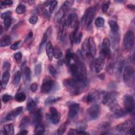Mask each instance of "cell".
Returning <instances> with one entry per match:
<instances>
[{
    "mask_svg": "<svg viewBox=\"0 0 135 135\" xmlns=\"http://www.w3.org/2000/svg\"><path fill=\"white\" fill-rule=\"evenodd\" d=\"M117 94L115 92L107 93L102 99L103 104L108 106L110 109H112L118 104L117 102Z\"/></svg>",
    "mask_w": 135,
    "mask_h": 135,
    "instance_id": "cell-1",
    "label": "cell"
},
{
    "mask_svg": "<svg viewBox=\"0 0 135 135\" xmlns=\"http://www.w3.org/2000/svg\"><path fill=\"white\" fill-rule=\"evenodd\" d=\"M124 80L126 84L131 87L133 84L134 80V70L131 66H127L124 70L123 73Z\"/></svg>",
    "mask_w": 135,
    "mask_h": 135,
    "instance_id": "cell-2",
    "label": "cell"
},
{
    "mask_svg": "<svg viewBox=\"0 0 135 135\" xmlns=\"http://www.w3.org/2000/svg\"><path fill=\"white\" fill-rule=\"evenodd\" d=\"M124 104L125 111L127 113H132L134 110L133 97L130 94H126L124 98Z\"/></svg>",
    "mask_w": 135,
    "mask_h": 135,
    "instance_id": "cell-3",
    "label": "cell"
},
{
    "mask_svg": "<svg viewBox=\"0 0 135 135\" xmlns=\"http://www.w3.org/2000/svg\"><path fill=\"white\" fill-rule=\"evenodd\" d=\"M54 85V82L49 77H45L41 85V91L44 94L50 93Z\"/></svg>",
    "mask_w": 135,
    "mask_h": 135,
    "instance_id": "cell-4",
    "label": "cell"
},
{
    "mask_svg": "<svg viewBox=\"0 0 135 135\" xmlns=\"http://www.w3.org/2000/svg\"><path fill=\"white\" fill-rule=\"evenodd\" d=\"M134 33L132 31H128L124 38V46L126 50H130L134 44Z\"/></svg>",
    "mask_w": 135,
    "mask_h": 135,
    "instance_id": "cell-5",
    "label": "cell"
},
{
    "mask_svg": "<svg viewBox=\"0 0 135 135\" xmlns=\"http://www.w3.org/2000/svg\"><path fill=\"white\" fill-rule=\"evenodd\" d=\"M100 114V106L95 104L91 106L88 110V114L91 120H96L99 118Z\"/></svg>",
    "mask_w": 135,
    "mask_h": 135,
    "instance_id": "cell-6",
    "label": "cell"
},
{
    "mask_svg": "<svg viewBox=\"0 0 135 135\" xmlns=\"http://www.w3.org/2000/svg\"><path fill=\"white\" fill-rule=\"evenodd\" d=\"M60 114L58 112L56 108L54 107H51L50 108V114L49 118L53 124H57L60 120Z\"/></svg>",
    "mask_w": 135,
    "mask_h": 135,
    "instance_id": "cell-7",
    "label": "cell"
},
{
    "mask_svg": "<svg viewBox=\"0 0 135 135\" xmlns=\"http://www.w3.org/2000/svg\"><path fill=\"white\" fill-rule=\"evenodd\" d=\"M86 12V19H85V24L87 28H88L93 21L96 13V8L94 7H91L89 8Z\"/></svg>",
    "mask_w": 135,
    "mask_h": 135,
    "instance_id": "cell-8",
    "label": "cell"
},
{
    "mask_svg": "<svg viewBox=\"0 0 135 135\" xmlns=\"http://www.w3.org/2000/svg\"><path fill=\"white\" fill-rule=\"evenodd\" d=\"M31 119L34 125H38L40 123L42 119V115L40 109L34 110L31 112Z\"/></svg>",
    "mask_w": 135,
    "mask_h": 135,
    "instance_id": "cell-9",
    "label": "cell"
},
{
    "mask_svg": "<svg viewBox=\"0 0 135 135\" xmlns=\"http://www.w3.org/2000/svg\"><path fill=\"white\" fill-rule=\"evenodd\" d=\"M105 58L101 54L96 59L94 66L95 71L97 73L100 72L103 69L105 66Z\"/></svg>",
    "mask_w": 135,
    "mask_h": 135,
    "instance_id": "cell-10",
    "label": "cell"
},
{
    "mask_svg": "<svg viewBox=\"0 0 135 135\" xmlns=\"http://www.w3.org/2000/svg\"><path fill=\"white\" fill-rule=\"evenodd\" d=\"M133 122L131 120H127L122 123L117 125L116 127V129L119 132H124L128 131L130 128L133 127Z\"/></svg>",
    "mask_w": 135,
    "mask_h": 135,
    "instance_id": "cell-11",
    "label": "cell"
},
{
    "mask_svg": "<svg viewBox=\"0 0 135 135\" xmlns=\"http://www.w3.org/2000/svg\"><path fill=\"white\" fill-rule=\"evenodd\" d=\"M100 96L99 91L96 89H92L89 91L87 96V101L88 104L92 103L96 101Z\"/></svg>",
    "mask_w": 135,
    "mask_h": 135,
    "instance_id": "cell-12",
    "label": "cell"
},
{
    "mask_svg": "<svg viewBox=\"0 0 135 135\" xmlns=\"http://www.w3.org/2000/svg\"><path fill=\"white\" fill-rule=\"evenodd\" d=\"M79 105L76 103L72 104L70 105L69 108V116L71 119L75 118L78 115L79 111Z\"/></svg>",
    "mask_w": 135,
    "mask_h": 135,
    "instance_id": "cell-13",
    "label": "cell"
},
{
    "mask_svg": "<svg viewBox=\"0 0 135 135\" xmlns=\"http://www.w3.org/2000/svg\"><path fill=\"white\" fill-rule=\"evenodd\" d=\"M23 107H19L11 112L6 117V119L8 121L12 120L14 119L17 116H18L22 112Z\"/></svg>",
    "mask_w": 135,
    "mask_h": 135,
    "instance_id": "cell-14",
    "label": "cell"
},
{
    "mask_svg": "<svg viewBox=\"0 0 135 135\" xmlns=\"http://www.w3.org/2000/svg\"><path fill=\"white\" fill-rule=\"evenodd\" d=\"M77 14L76 13H71L69 14L66 23H67V25L69 26L71 28H74L77 24Z\"/></svg>",
    "mask_w": 135,
    "mask_h": 135,
    "instance_id": "cell-15",
    "label": "cell"
},
{
    "mask_svg": "<svg viewBox=\"0 0 135 135\" xmlns=\"http://www.w3.org/2000/svg\"><path fill=\"white\" fill-rule=\"evenodd\" d=\"M88 45H89V51L90 54L93 57H94L96 55V52H97L96 45L93 38L91 37V36L89 38H88Z\"/></svg>",
    "mask_w": 135,
    "mask_h": 135,
    "instance_id": "cell-16",
    "label": "cell"
},
{
    "mask_svg": "<svg viewBox=\"0 0 135 135\" xmlns=\"http://www.w3.org/2000/svg\"><path fill=\"white\" fill-rule=\"evenodd\" d=\"M81 54L84 57H87L88 55L90 54L88 45V39H85L82 43Z\"/></svg>",
    "mask_w": 135,
    "mask_h": 135,
    "instance_id": "cell-17",
    "label": "cell"
},
{
    "mask_svg": "<svg viewBox=\"0 0 135 135\" xmlns=\"http://www.w3.org/2000/svg\"><path fill=\"white\" fill-rule=\"evenodd\" d=\"M53 49L54 47H53L51 42H47L46 46V53L48 59L50 61H52L53 57Z\"/></svg>",
    "mask_w": 135,
    "mask_h": 135,
    "instance_id": "cell-18",
    "label": "cell"
},
{
    "mask_svg": "<svg viewBox=\"0 0 135 135\" xmlns=\"http://www.w3.org/2000/svg\"><path fill=\"white\" fill-rule=\"evenodd\" d=\"M109 24L113 34H117L119 31V27L117 22L113 20L109 21Z\"/></svg>",
    "mask_w": 135,
    "mask_h": 135,
    "instance_id": "cell-19",
    "label": "cell"
},
{
    "mask_svg": "<svg viewBox=\"0 0 135 135\" xmlns=\"http://www.w3.org/2000/svg\"><path fill=\"white\" fill-rule=\"evenodd\" d=\"M10 77V74L9 71H4L3 73L2 77V82L1 85L3 88H5L6 86V85L9 81Z\"/></svg>",
    "mask_w": 135,
    "mask_h": 135,
    "instance_id": "cell-20",
    "label": "cell"
},
{
    "mask_svg": "<svg viewBox=\"0 0 135 135\" xmlns=\"http://www.w3.org/2000/svg\"><path fill=\"white\" fill-rule=\"evenodd\" d=\"M11 42V37L9 35H4L1 38L0 41V46L2 47L8 46Z\"/></svg>",
    "mask_w": 135,
    "mask_h": 135,
    "instance_id": "cell-21",
    "label": "cell"
},
{
    "mask_svg": "<svg viewBox=\"0 0 135 135\" xmlns=\"http://www.w3.org/2000/svg\"><path fill=\"white\" fill-rule=\"evenodd\" d=\"M73 54L70 50H68L67 52H66V57H65V59L63 60V62L64 63L67 65V66H69L70 65V63H71V61L72 59V56H73Z\"/></svg>",
    "mask_w": 135,
    "mask_h": 135,
    "instance_id": "cell-22",
    "label": "cell"
},
{
    "mask_svg": "<svg viewBox=\"0 0 135 135\" xmlns=\"http://www.w3.org/2000/svg\"><path fill=\"white\" fill-rule=\"evenodd\" d=\"M61 99V98L59 97H56V96H50L48 97L47 99L45 100V105H51L53 103L56 102L57 101Z\"/></svg>",
    "mask_w": 135,
    "mask_h": 135,
    "instance_id": "cell-23",
    "label": "cell"
},
{
    "mask_svg": "<svg viewBox=\"0 0 135 135\" xmlns=\"http://www.w3.org/2000/svg\"><path fill=\"white\" fill-rule=\"evenodd\" d=\"M4 130L7 134H13L14 133V126L12 124H9L4 125Z\"/></svg>",
    "mask_w": 135,
    "mask_h": 135,
    "instance_id": "cell-24",
    "label": "cell"
},
{
    "mask_svg": "<svg viewBox=\"0 0 135 135\" xmlns=\"http://www.w3.org/2000/svg\"><path fill=\"white\" fill-rule=\"evenodd\" d=\"M36 104L35 101L31 98H29L27 102V109L28 111L31 112L35 109Z\"/></svg>",
    "mask_w": 135,
    "mask_h": 135,
    "instance_id": "cell-25",
    "label": "cell"
},
{
    "mask_svg": "<svg viewBox=\"0 0 135 135\" xmlns=\"http://www.w3.org/2000/svg\"><path fill=\"white\" fill-rule=\"evenodd\" d=\"M15 99L18 102H22L26 99V94L23 92H19L15 95Z\"/></svg>",
    "mask_w": 135,
    "mask_h": 135,
    "instance_id": "cell-26",
    "label": "cell"
},
{
    "mask_svg": "<svg viewBox=\"0 0 135 135\" xmlns=\"http://www.w3.org/2000/svg\"><path fill=\"white\" fill-rule=\"evenodd\" d=\"M30 118H29L28 117L26 116V117H24L21 120L20 125H19V127L21 128H24L26 127L30 123Z\"/></svg>",
    "mask_w": 135,
    "mask_h": 135,
    "instance_id": "cell-27",
    "label": "cell"
},
{
    "mask_svg": "<svg viewBox=\"0 0 135 135\" xmlns=\"http://www.w3.org/2000/svg\"><path fill=\"white\" fill-rule=\"evenodd\" d=\"M63 56V54L61 49L58 47H54L53 49V57L57 59H60Z\"/></svg>",
    "mask_w": 135,
    "mask_h": 135,
    "instance_id": "cell-28",
    "label": "cell"
},
{
    "mask_svg": "<svg viewBox=\"0 0 135 135\" xmlns=\"http://www.w3.org/2000/svg\"><path fill=\"white\" fill-rule=\"evenodd\" d=\"M35 133L36 134H42L45 132V129L43 126L40 124L37 125L35 129Z\"/></svg>",
    "mask_w": 135,
    "mask_h": 135,
    "instance_id": "cell-29",
    "label": "cell"
},
{
    "mask_svg": "<svg viewBox=\"0 0 135 135\" xmlns=\"http://www.w3.org/2000/svg\"><path fill=\"white\" fill-rule=\"evenodd\" d=\"M21 75H22L21 72L20 71H18L15 73L14 78H13V83L15 85H17L19 84V83L20 81V80H21Z\"/></svg>",
    "mask_w": 135,
    "mask_h": 135,
    "instance_id": "cell-30",
    "label": "cell"
},
{
    "mask_svg": "<svg viewBox=\"0 0 135 135\" xmlns=\"http://www.w3.org/2000/svg\"><path fill=\"white\" fill-rule=\"evenodd\" d=\"M24 75H25V78L27 81H30L31 79V71L30 68L27 67L24 69Z\"/></svg>",
    "mask_w": 135,
    "mask_h": 135,
    "instance_id": "cell-31",
    "label": "cell"
},
{
    "mask_svg": "<svg viewBox=\"0 0 135 135\" xmlns=\"http://www.w3.org/2000/svg\"><path fill=\"white\" fill-rule=\"evenodd\" d=\"M12 23V18L11 17H7L4 19V27H5V30L6 31H7L9 28L11 27Z\"/></svg>",
    "mask_w": 135,
    "mask_h": 135,
    "instance_id": "cell-32",
    "label": "cell"
},
{
    "mask_svg": "<svg viewBox=\"0 0 135 135\" xmlns=\"http://www.w3.org/2000/svg\"><path fill=\"white\" fill-rule=\"evenodd\" d=\"M26 12V7L23 4H20L16 8V12L18 14H22Z\"/></svg>",
    "mask_w": 135,
    "mask_h": 135,
    "instance_id": "cell-33",
    "label": "cell"
},
{
    "mask_svg": "<svg viewBox=\"0 0 135 135\" xmlns=\"http://www.w3.org/2000/svg\"><path fill=\"white\" fill-rule=\"evenodd\" d=\"M104 24H105V20L102 18L99 17V18H97L96 19L95 24L97 27L101 28L104 26Z\"/></svg>",
    "mask_w": 135,
    "mask_h": 135,
    "instance_id": "cell-34",
    "label": "cell"
},
{
    "mask_svg": "<svg viewBox=\"0 0 135 135\" xmlns=\"http://www.w3.org/2000/svg\"><path fill=\"white\" fill-rule=\"evenodd\" d=\"M67 129V124L66 123L63 124L60 126V127L59 128V129H58L57 132L58 134H63Z\"/></svg>",
    "mask_w": 135,
    "mask_h": 135,
    "instance_id": "cell-35",
    "label": "cell"
},
{
    "mask_svg": "<svg viewBox=\"0 0 135 135\" xmlns=\"http://www.w3.org/2000/svg\"><path fill=\"white\" fill-rule=\"evenodd\" d=\"M48 70L50 74L54 77H55L57 75V71L53 66L50 65L48 67Z\"/></svg>",
    "mask_w": 135,
    "mask_h": 135,
    "instance_id": "cell-36",
    "label": "cell"
},
{
    "mask_svg": "<svg viewBox=\"0 0 135 135\" xmlns=\"http://www.w3.org/2000/svg\"><path fill=\"white\" fill-rule=\"evenodd\" d=\"M41 70H42V66L41 64H38L36 65L35 67V70H34L35 76L36 77L39 76L41 72Z\"/></svg>",
    "mask_w": 135,
    "mask_h": 135,
    "instance_id": "cell-37",
    "label": "cell"
},
{
    "mask_svg": "<svg viewBox=\"0 0 135 135\" xmlns=\"http://www.w3.org/2000/svg\"><path fill=\"white\" fill-rule=\"evenodd\" d=\"M12 99H13V97L12 96L7 94H5L3 96L2 101H3L4 103H7V102L12 100Z\"/></svg>",
    "mask_w": 135,
    "mask_h": 135,
    "instance_id": "cell-38",
    "label": "cell"
},
{
    "mask_svg": "<svg viewBox=\"0 0 135 135\" xmlns=\"http://www.w3.org/2000/svg\"><path fill=\"white\" fill-rule=\"evenodd\" d=\"M21 42H22L21 41H18L15 42V43H14L10 47L11 50H17V49H18L20 47Z\"/></svg>",
    "mask_w": 135,
    "mask_h": 135,
    "instance_id": "cell-39",
    "label": "cell"
},
{
    "mask_svg": "<svg viewBox=\"0 0 135 135\" xmlns=\"http://www.w3.org/2000/svg\"><path fill=\"white\" fill-rule=\"evenodd\" d=\"M57 1H52L51 2V4L50 5V9H49V12H50V13H52L55 8L56 7L57 5Z\"/></svg>",
    "mask_w": 135,
    "mask_h": 135,
    "instance_id": "cell-40",
    "label": "cell"
},
{
    "mask_svg": "<svg viewBox=\"0 0 135 135\" xmlns=\"http://www.w3.org/2000/svg\"><path fill=\"white\" fill-rule=\"evenodd\" d=\"M110 42L109 39L107 38H104L102 42V47L110 48Z\"/></svg>",
    "mask_w": 135,
    "mask_h": 135,
    "instance_id": "cell-41",
    "label": "cell"
},
{
    "mask_svg": "<svg viewBox=\"0 0 135 135\" xmlns=\"http://www.w3.org/2000/svg\"><path fill=\"white\" fill-rule=\"evenodd\" d=\"M14 59H15V60L18 63H19L20 61H21V59H22V54L20 52H18L14 54Z\"/></svg>",
    "mask_w": 135,
    "mask_h": 135,
    "instance_id": "cell-42",
    "label": "cell"
},
{
    "mask_svg": "<svg viewBox=\"0 0 135 135\" xmlns=\"http://www.w3.org/2000/svg\"><path fill=\"white\" fill-rule=\"evenodd\" d=\"M47 33H44L43 34V36L42 37V41L40 43V48L41 49L42 47H43V46L45 44V43L47 41Z\"/></svg>",
    "mask_w": 135,
    "mask_h": 135,
    "instance_id": "cell-43",
    "label": "cell"
},
{
    "mask_svg": "<svg viewBox=\"0 0 135 135\" xmlns=\"http://www.w3.org/2000/svg\"><path fill=\"white\" fill-rule=\"evenodd\" d=\"M110 4V1H107V2H106L104 4V5H102V10L104 13H106V12H107L109 7Z\"/></svg>",
    "mask_w": 135,
    "mask_h": 135,
    "instance_id": "cell-44",
    "label": "cell"
},
{
    "mask_svg": "<svg viewBox=\"0 0 135 135\" xmlns=\"http://www.w3.org/2000/svg\"><path fill=\"white\" fill-rule=\"evenodd\" d=\"M82 32H81L76 36L75 40V43L77 44H79L82 40Z\"/></svg>",
    "mask_w": 135,
    "mask_h": 135,
    "instance_id": "cell-45",
    "label": "cell"
},
{
    "mask_svg": "<svg viewBox=\"0 0 135 135\" xmlns=\"http://www.w3.org/2000/svg\"><path fill=\"white\" fill-rule=\"evenodd\" d=\"M12 4H13V1H11V0H7V1H4L1 2V6H10V5H11Z\"/></svg>",
    "mask_w": 135,
    "mask_h": 135,
    "instance_id": "cell-46",
    "label": "cell"
},
{
    "mask_svg": "<svg viewBox=\"0 0 135 135\" xmlns=\"http://www.w3.org/2000/svg\"><path fill=\"white\" fill-rule=\"evenodd\" d=\"M38 20V17H36V16H35V15H34V16L31 17L29 19V22H30L31 24H35L36 22H37Z\"/></svg>",
    "mask_w": 135,
    "mask_h": 135,
    "instance_id": "cell-47",
    "label": "cell"
},
{
    "mask_svg": "<svg viewBox=\"0 0 135 135\" xmlns=\"http://www.w3.org/2000/svg\"><path fill=\"white\" fill-rule=\"evenodd\" d=\"M11 12L10 11H7L5 12H4V13H2V15H1V18L2 19H4L7 17H11Z\"/></svg>",
    "mask_w": 135,
    "mask_h": 135,
    "instance_id": "cell-48",
    "label": "cell"
},
{
    "mask_svg": "<svg viewBox=\"0 0 135 135\" xmlns=\"http://www.w3.org/2000/svg\"><path fill=\"white\" fill-rule=\"evenodd\" d=\"M73 3H74V1H67L65 2L63 6L65 8L70 7L73 5Z\"/></svg>",
    "mask_w": 135,
    "mask_h": 135,
    "instance_id": "cell-49",
    "label": "cell"
},
{
    "mask_svg": "<svg viewBox=\"0 0 135 135\" xmlns=\"http://www.w3.org/2000/svg\"><path fill=\"white\" fill-rule=\"evenodd\" d=\"M38 89V84L36 83H33L30 86V89L32 92H35Z\"/></svg>",
    "mask_w": 135,
    "mask_h": 135,
    "instance_id": "cell-50",
    "label": "cell"
},
{
    "mask_svg": "<svg viewBox=\"0 0 135 135\" xmlns=\"http://www.w3.org/2000/svg\"><path fill=\"white\" fill-rule=\"evenodd\" d=\"M79 27H80V23H79V22H78L77 24H76V27H75V29L74 31H73V32H72L73 35L75 36V38H76V36L77 35V33H78V30H79Z\"/></svg>",
    "mask_w": 135,
    "mask_h": 135,
    "instance_id": "cell-51",
    "label": "cell"
},
{
    "mask_svg": "<svg viewBox=\"0 0 135 135\" xmlns=\"http://www.w3.org/2000/svg\"><path fill=\"white\" fill-rule=\"evenodd\" d=\"M3 70H4L5 71H9V70L10 69V64L8 62H5L3 64Z\"/></svg>",
    "mask_w": 135,
    "mask_h": 135,
    "instance_id": "cell-52",
    "label": "cell"
},
{
    "mask_svg": "<svg viewBox=\"0 0 135 135\" xmlns=\"http://www.w3.org/2000/svg\"><path fill=\"white\" fill-rule=\"evenodd\" d=\"M79 130L74 129H70L69 131L68 134H76L78 133Z\"/></svg>",
    "mask_w": 135,
    "mask_h": 135,
    "instance_id": "cell-53",
    "label": "cell"
},
{
    "mask_svg": "<svg viewBox=\"0 0 135 135\" xmlns=\"http://www.w3.org/2000/svg\"><path fill=\"white\" fill-rule=\"evenodd\" d=\"M32 37H33V33H32V32H30L28 34V35H27V38H26L25 41H24V42H25V43H26V42L29 41Z\"/></svg>",
    "mask_w": 135,
    "mask_h": 135,
    "instance_id": "cell-54",
    "label": "cell"
},
{
    "mask_svg": "<svg viewBox=\"0 0 135 135\" xmlns=\"http://www.w3.org/2000/svg\"><path fill=\"white\" fill-rule=\"evenodd\" d=\"M70 42H71V45H73V43H74V41L75 40V36L73 35V33H71L70 35Z\"/></svg>",
    "mask_w": 135,
    "mask_h": 135,
    "instance_id": "cell-55",
    "label": "cell"
},
{
    "mask_svg": "<svg viewBox=\"0 0 135 135\" xmlns=\"http://www.w3.org/2000/svg\"><path fill=\"white\" fill-rule=\"evenodd\" d=\"M128 131L129 132V134H134V127H132L131 128H130L128 130Z\"/></svg>",
    "mask_w": 135,
    "mask_h": 135,
    "instance_id": "cell-56",
    "label": "cell"
},
{
    "mask_svg": "<svg viewBox=\"0 0 135 135\" xmlns=\"http://www.w3.org/2000/svg\"><path fill=\"white\" fill-rule=\"evenodd\" d=\"M28 133V131L26 130H23L22 131H21V132H19L18 134H22V135H26Z\"/></svg>",
    "mask_w": 135,
    "mask_h": 135,
    "instance_id": "cell-57",
    "label": "cell"
},
{
    "mask_svg": "<svg viewBox=\"0 0 135 135\" xmlns=\"http://www.w3.org/2000/svg\"><path fill=\"white\" fill-rule=\"evenodd\" d=\"M77 134H89L88 133L85 132L84 131H83V130H79Z\"/></svg>",
    "mask_w": 135,
    "mask_h": 135,
    "instance_id": "cell-58",
    "label": "cell"
},
{
    "mask_svg": "<svg viewBox=\"0 0 135 135\" xmlns=\"http://www.w3.org/2000/svg\"><path fill=\"white\" fill-rule=\"evenodd\" d=\"M43 13L44 14V16L46 17V18H49L50 17V14H49V13L47 12V11L45 10L43 12Z\"/></svg>",
    "mask_w": 135,
    "mask_h": 135,
    "instance_id": "cell-59",
    "label": "cell"
},
{
    "mask_svg": "<svg viewBox=\"0 0 135 135\" xmlns=\"http://www.w3.org/2000/svg\"><path fill=\"white\" fill-rule=\"evenodd\" d=\"M127 7H128V9L131 10H134V5L133 4H129L127 5Z\"/></svg>",
    "mask_w": 135,
    "mask_h": 135,
    "instance_id": "cell-60",
    "label": "cell"
},
{
    "mask_svg": "<svg viewBox=\"0 0 135 135\" xmlns=\"http://www.w3.org/2000/svg\"><path fill=\"white\" fill-rule=\"evenodd\" d=\"M51 2V1H45V2H44V4L45 6H48L49 5H50Z\"/></svg>",
    "mask_w": 135,
    "mask_h": 135,
    "instance_id": "cell-61",
    "label": "cell"
},
{
    "mask_svg": "<svg viewBox=\"0 0 135 135\" xmlns=\"http://www.w3.org/2000/svg\"><path fill=\"white\" fill-rule=\"evenodd\" d=\"M63 63H64V62H63V60H59V62H58V63H59V65L62 66V65H63Z\"/></svg>",
    "mask_w": 135,
    "mask_h": 135,
    "instance_id": "cell-62",
    "label": "cell"
},
{
    "mask_svg": "<svg viewBox=\"0 0 135 135\" xmlns=\"http://www.w3.org/2000/svg\"><path fill=\"white\" fill-rule=\"evenodd\" d=\"M1 34H2V33H3V27H2V26H1Z\"/></svg>",
    "mask_w": 135,
    "mask_h": 135,
    "instance_id": "cell-63",
    "label": "cell"
}]
</instances>
